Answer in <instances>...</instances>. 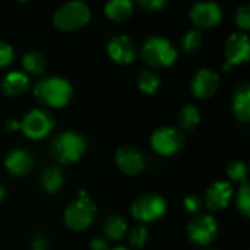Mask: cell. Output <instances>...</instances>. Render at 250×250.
Segmentation results:
<instances>
[{
    "label": "cell",
    "instance_id": "cell-30",
    "mask_svg": "<svg viewBox=\"0 0 250 250\" xmlns=\"http://www.w3.org/2000/svg\"><path fill=\"white\" fill-rule=\"evenodd\" d=\"M13 59V48L7 44L0 41V67L7 66Z\"/></svg>",
    "mask_w": 250,
    "mask_h": 250
},
{
    "label": "cell",
    "instance_id": "cell-36",
    "mask_svg": "<svg viewBox=\"0 0 250 250\" xmlns=\"http://www.w3.org/2000/svg\"><path fill=\"white\" fill-rule=\"evenodd\" d=\"M32 250H44V246H42L41 243H40V245H37V243H35V245H34V249Z\"/></svg>",
    "mask_w": 250,
    "mask_h": 250
},
{
    "label": "cell",
    "instance_id": "cell-29",
    "mask_svg": "<svg viewBox=\"0 0 250 250\" xmlns=\"http://www.w3.org/2000/svg\"><path fill=\"white\" fill-rule=\"evenodd\" d=\"M236 22L242 29H249L250 28V6L243 4L237 9L236 12Z\"/></svg>",
    "mask_w": 250,
    "mask_h": 250
},
{
    "label": "cell",
    "instance_id": "cell-18",
    "mask_svg": "<svg viewBox=\"0 0 250 250\" xmlns=\"http://www.w3.org/2000/svg\"><path fill=\"white\" fill-rule=\"evenodd\" d=\"M29 88V79L22 72H10L3 79V89L7 95L16 97L26 92Z\"/></svg>",
    "mask_w": 250,
    "mask_h": 250
},
{
    "label": "cell",
    "instance_id": "cell-26",
    "mask_svg": "<svg viewBox=\"0 0 250 250\" xmlns=\"http://www.w3.org/2000/svg\"><path fill=\"white\" fill-rule=\"evenodd\" d=\"M237 208L239 211L249 217L250 215V193H249V185L245 182L242 183V188L239 190V195H237Z\"/></svg>",
    "mask_w": 250,
    "mask_h": 250
},
{
    "label": "cell",
    "instance_id": "cell-17",
    "mask_svg": "<svg viewBox=\"0 0 250 250\" xmlns=\"http://www.w3.org/2000/svg\"><path fill=\"white\" fill-rule=\"evenodd\" d=\"M233 111L236 114V117L243 122L248 123L250 120V86L249 83H243L240 85L233 97Z\"/></svg>",
    "mask_w": 250,
    "mask_h": 250
},
{
    "label": "cell",
    "instance_id": "cell-8",
    "mask_svg": "<svg viewBox=\"0 0 250 250\" xmlns=\"http://www.w3.org/2000/svg\"><path fill=\"white\" fill-rule=\"evenodd\" d=\"M154 151L161 155H173L183 145V135L176 127H160L151 138Z\"/></svg>",
    "mask_w": 250,
    "mask_h": 250
},
{
    "label": "cell",
    "instance_id": "cell-31",
    "mask_svg": "<svg viewBox=\"0 0 250 250\" xmlns=\"http://www.w3.org/2000/svg\"><path fill=\"white\" fill-rule=\"evenodd\" d=\"M139 4L148 12H158L160 9L166 6V1L164 0H141Z\"/></svg>",
    "mask_w": 250,
    "mask_h": 250
},
{
    "label": "cell",
    "instance_id": "cell-11",
    "mask_svg": "<svg viewBox=\"0 0 250 250\" xmlns=\"http://www.w3.org/2000/svg\"><path fill=\"white\" fill-rule=\"evenodd\" d=\"M249 38L245 34H233L226 42V60L229 66L242 64L249 60Z\"/></svg>",
    "mask_w": 250,
    "mask_h": 250
},
{
    "label": "cell",
    "instance_id": "cell-5",
    "mask_svg": "<svg viewBox=\"0 0 250 250\" xmlns=\"http://www.w3.org/2000/svg\"><path fill=\"white\" fill-rule=\"evenodd\" d=\"M94 218H95V205L86 196H81L78 201L72 202L64 212V221L67 227L78 231L88 229L92 224Z\"/></svg>",
    "mask_w": 250,
    "mask_h": 250
},
{
    "label": "cell",
    "instance_id": "cell-14",
    "mask_svg": "<svg viewBox=\"0 0 250 250\" xmlns=\"http://www.w3.org/2000/svg\"><path fill=\"white\" fill-rule=\"evenodd\" d=\"M116 163L119 168L129 176H136L144 168V158L142 154L132 146H123L116 154Z\"/></svg>",
    "mask_w": 250,
    "mask_h": 250
},
{
    "label": "cell",
    "instance_id": "cell-22",
    "mask_svg": "<svg viewBox=\"0 0 250 250\" xmlns=\"http://www.w3.org/2000/svg\"><path fill=\"white\" fill-rule=\"evenodd\" d=\"M138 85H139V89L142 92L151 95V94H155V91L158 89V86H160V78L152 70H144L139 75Z\"/></svg>",
    "mask_w": 250,
    "mask_h": 250
},
{
    "label": "cell",
    "instance_id": "cell-13",
    "mask_svg": "<svg viewBox=\"0 0 250 250\" xmlns=\"http://www.w3.org/2000/svg\"><path fill=\"white\" fill-rule=\"evenodd\" d=\"M220 85V76L211 69H201L192 81V92L198 98L211 97Z\"/></svg>",
    "mask_w": 250,
    "mask_h": 250
},
{
    "label": "cell",
    "instance_id": "cell-16",
    "mask_svg": "<svg viewBox=\"0 0 250 250\" xmlns=\"http://www.w3.org/2000/svg\"><path fill=\"white\" fill-rule=\"evenodd\" d=\"M6 170L13 176H23L32 168V157L23 149H13L4 161Z\"/></svg>",
    "mask_w": 250,
    "mask_h": 250
},
{
    "label": "cell",
    "instance_id": "cell-12",
    "mask_svg": "<svg viewBox=\"0 0 250 250\" xmlns=\"http://www.w3.org/2000/svg\"><path fill=\"white\" fill-rule=\"evenodd\" d=\"M107 51L110 57L120 64H127L135 60V44L133 41L126 35H117L114 37L107 47Z\"/></svg>",
    "mask_w": 250,
    "mask_h": 250
},
{
    "label": "cell",
    "instance_id": "cell-19",
    "mask_svg": "<svg viewBox=\"0 0 250 250\" xmlns=\"http://www.w3.org/2000/svg\"><path fill=\"white\" fill-rule=\"evenodd\" d=\"M133 13V4L129 0H113L105 4V15L114 22H122Z\"/></svg>",
    "mask_w": 250,
    "mask_h": 250
},
{
    "label": "cell",
    "instance_id": "cell-27",
    "mask_svg": "<svg viewBox=\"0 0 250 250\" xmlns=\"http://www.w3.org/2000/svg\"><path fill=\"white\" fill-rule=\"evenodd\" d=\"M227 173L231 180L245 183L246 180V166L242 161H231L227 166Z\"/></svg>",
    "mask_w": 250,
    "mask_h": 250
},
{
    "label": "cell",
    "instance_id": "cell-34",
    "mask_svg": "<svg viewBox=\"0 0 250 250\" xmlns=\"http://www.w3.org/2000/svg\"><path fill=\"white\" fill-rule=\"evenodd\" d=\"M19 127H21V123H18L15 119H10V120L6 122V129H7L9 132H13V130L19 129Z\"/></svg>",
    "mask_w": 250,
    "mask_h": 250
},
{
    "label": "cell",
    "instance_id": "cell-24",
    "mask_svg": "<svg viewBox=\"0 0 250 250\" xmlns=\"http://www.w3.org/2000/svg\"><path fill=\"white\" fill-rule=\"evenodd\" d=\"M23 67L26 72L32 73V75H40L44 72V67H45V59L42 57V54L40 53H28L25 54L23 57Z\"/></svg>",
    "mask_w": 250,
    "mask_h": 250
},
{
    "label": "cell",
    "instance_id": "cell-15",
    "mask_svg": "<svg viewBox=\"0 0 250 250\" xmlns=\"http://www.w3.org/2000/svg\"><path fill=\"white\" fill-rule=\"evenodd\" d=\"M231 196H233V189H231L230 183L217 182L208 189L207 196H205V202H207V207L209 209L220 211V209H224L230 204Z\"/></svg>",
    "mask_w": 250,
    "mask_h": 250
},
{
    "label": "cell",
    "instance_id": "cell-7",
    "mask_svg": "<svg viewBox=\"0 0 250 250\" xmlns=\"http://www.w3.org/2000/svg\"><path fill=\"white\" fill-rule=\"evenodd\" d=\"M54 127L53 116L42 110H32L21 122V130L32 139H41L47 136Z\"/></svg>",
    "mask_w": 250,
    "mask_h": 250
},
{
    "label": "cell",
    "instance_id": "cell-21",
    "mask_svg": "<svg viewBox=\"0 0 250 250\" xmlns=\"http://www.w3.org/2000/svg\"><path fill=\"white\" fill-rule=\"evenodd\" d=\"M104 230H105V234L111 240H120L127 231V224L122 217L111 215L107 218V221L104 224Z\"/></svg>",
    "mask_w": 250,
    "mask_h": 250
},
{
    "label": "cell",
    "instance_id": "cell-25",
    "mask_svg": "<svg viewBox=\"0 0 250 250\" xmlns=\"http://www.w3.org/2000/svg\"><path fill=\"white\" fill-rule=\"evenodd\" d=\"M202 45V34L198 29L189 31L185 38H183V48L188 53H195L201 48Z\"/></svg>",
    "mask_w": 250,
    "mask_h": 250
},
{
    "label": "cell",
    "instance_id": "cell-23",
    "mask_svg": "<svg viewBox=\"0 0 250 250\" xmlns=\"http://www.w3.org/2000/svg\"><path fill=\"white\" fill-rule=\"evenodd\" d=\"M179 123L185 130H193L199 123V113L193 105H186L179 113Z\"/></svg>",
    "mask_w": 250,
    "mask_h": 250
},
{
    "label": "cell",
    "instance_id": "cell-32",
    "mask_svg": "<svg viewBox=\"0 0 250 250\" xmlns=\"http://www.w3.org/2000/svg\"><path fill=\"white\" fill-rule=\"evenodd\" d=\"M185 208L189 212H196L201 208V199L195 195H190L185 199Z\"/></svg>",
    "mask_w": 250,
    "mask_h": 250
},
{
    "label": "cell",
    "instance_id": "cell-33",
    "mask_svg": "<svg viewBox=\"0 0 250 250\" xmlns=\"http://www.w3.org/2000/svg\"><path fill=\"white\" fill-rule=\"evenodd\" d=\"M91 249L92 250H107L108 249V246H107V242H105L104 239H101V237H97V239H94V240H92V243H91Z\"/></svg>",
    "mask_w": 250,
    "mask_h": 250
},
{
    "label": "cell",
    "instance_id": "cell-4",
    "mask_svg": "<svg viewBox=\"0 0 250 250\" xmlns=\"http://www.w3.org/2000/svg\"><path fill=\"white\" fill-rule=\"evenodd\" d=\"M91 12L83 1H70L63 4L54 15V25L62 31H73L89 22Z\"/></svg>",
    "mask_w": 250,
    "mask_h": 250
},
{
    "label": "cell",
    "instance_id": "cell-9",
    "mask_svg": "<svg viewBox=\"0 0 250 250\" xmlns=\"http://www.w3.org/2000/svg\"><path fill=\"white\" fill-rule=\"evenodd\" d=\"M217 223L211 215H198L188 227L189 239L198 245H209L217 236Z\"/></svg>",
    "mask_w": 250,
    "mask_h": 250
},
{
    "label": "cell",
    "instance_id": "cell-1",
    "mask_svg": "<svg viewBox=\"0 0 250 250\" xmlns=\"http://www.w3.org/2000/svg\"><path fill=\"white\" fill-rule=\"evenodd\" d=\"M35 97L40 103L48 107H64L73 94L72 85L62 78H45L35 85Z\"/></svg>",
    "mask_w": 250,
    "mask_h": 250
},
{
    "label": "cell",
    "instance_id": "cell-6",
    "mask_svg": "<svg viewBox=\"0 0 250 250\" xmlns=\"http://www.w3.org/2000/svg\"><path fill=\"white\" fill-rule=\"evenodd\" d=\"M167 209L164 198L158 195H142L132 205V214L138 221L149 223L160 218Z\"/></svg>",
    "mask_w": 250,
    "mask_h": 250
},
{
    "label": "cell",
    "instance_id": "cell-37",
    "mask_svg": "<svg viewBox=\"0 0 250 250\" xmlns=\"http://www.w3.org/2000/svg\"><path fill=\"white\" fill-rule=\"evenodd\" d=\"M113 250H127L126 248H122V246H119V248H114Z\"/></svg>",
    "mask_w": 250,
    "mask_h": 250
},
{
    "label": "cell",
    "instance_id": "cell-20",
    "mask_svg": "<svg viewBox=\"0 0 250 250\" xmlns=\"http://www.w3.org/2000/svg\"><path fill=\"white\" fill-rule=\"evenodd\" d=\"M63 185V174L60 171V168L57 167H48L42 176H41V186L44 188V190L54 193L57 192Z\"/></svg>",
    "mask_w": 250,
    "mask_h": 250
},
{
    "label": "cell",
    "instance_id": "cell-10",
    "mask_svg": "<svg viewBox=\"0 0 250 250\" xmlns=\"http://www.w3.org/2000/svg\"><path fill=\"white\" fill-rule=\"evenodd\" d=\"M190 18L196 26L212 28L221 22L223 12L221 7L215 3H196L190 10Z\"/></svg>",
    "mask_w": 250,
    "mask_h": 250
},
{
    "label": "cell",
    "instance_id": "cell-28",
    "mask_svg": "<svg viewBox=\"0 0 250 250\" xmlns=\"http://www.w3.org/2000/svg\"><path fill=\"white\" fill-rule=\"evenodd\" d=\"M146 239H148V231H146V229L142 227V226L135 227V229L130 231V236H129V240H130V243H132L135 248H142V246L145 245Z\"/></svg>",
    "mask_w": 250,
    "mask_h": 250
},
{
    "label": "cell",
    "instance_id": "cell-2",
    "mask_svg": "<svg viewBox=\"0 0 250 250\" xmlns=\"http://www.w3.org/2000/svg\"><path fill=\"white\" fill-rule=\"evenodd\" d=\"M85 139L75 132H64L54 138L51 144V155L62 164L78 161L85 152Z\"/></svg>",
    "mask_w": 250,
    "mask_h": 250
},
{
    "label": "cell",
    "instance_id": "cell-35",
    "mask_svg": "<svg viewBox=\"0 0 250 250\" xmlns=\"http://www.w3.org/2000/svg\"><path fill=\"white\" fill-rule=\"evenodd\" d=\"M3 196H4V188H3V185L0 183V201L3 199Z\"/></svg>",
    "mask_w": 250,
    "mask_h": 250
},
{
    "label": "cell",
    "instance_id": "cell-3",
    "mask_svg": "<svg viewBox=\"0 0 250 250\" xmlns=\"http://www.w3.org/2000/svg\"><path fill=\"white\" fill-rule=\"evenodd\" d=\"M144 60L155 67H168L177 59V51L170 41L161 37H151L142 48Z\"/></svg>",
    "mask_w": 250,
    "mask_h": 250
}]
</instances>
